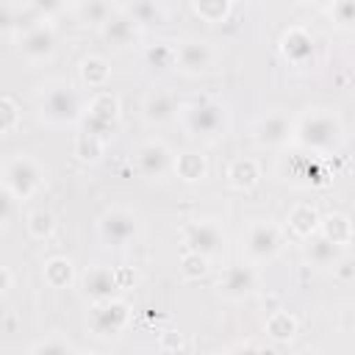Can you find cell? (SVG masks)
Returning a JSON list of instances; mask_svg holds the SVG:
<instances>
[{
	"label": "cell",
	"instance_id": "obj_38",
	"mask_svg": "<svg viewBox=\"0 0 355 355\" xmlns=\"http://www.w3.org/2000/svg\"><path fill=\"white\" fill-rule=\"evenodd\" d=\"M14 205H17V197L8 191L6 183H0V227L11 222V216H14Z\"/></svg>",
	"mask_w": 355,
	"mask_h": 355
},
{
	"label": "cell",
	"instance_id": "obj_41",
	"mask_svg": "<svg viewBox=\"0 0 355 355\" xmlns=\"http://www.w3.org/2000/svg\"><path fill=\"white\" fill-rule=\"evenodd\" d=\"M333 272H336V277L338 280H344V283H349L352 277H355V263L347 258V255H341L336 263H333Z\"/></svg>",
	"mask_w": 355,
	"mask_h": 355
},
{
	"label": "cell",
	"instance_id": "obj_4",
	"mask_svg": "<svg viewBox=\"0 0 355 355\" xmlns=\"http://www.w3.org/2000/svg\"><path fill=\"white\" fill-rule=\"evenodd\" d=\"M244 252L252 263H269L283 252V230L275 222H250L244 230Z\"/></svg>",
	"mask_w": 355,
	"mask_h": 355
},
{
	"label": "cell",
	"instance_id": "obj_12",
	"mask_svg": "<svg viewBox=\"0 0 355 355\" xmlns=\"http://www.w3.org/2000/svg\"><path fill=\"white\" fill-rule=\"evenodd\" d=\"M19 53L33 64L53 58V53H55V31L50 25H44V22L33 25L31 31H25L19 36Z\"/></svg>",
	"mask_w": 355,
	"mask_h": 355
},
{
	"label": "cell",
	"instance_id": "obj_37",
	"mask_svg": "<svg viewBox=\"0 0 355 355\" xmlns=\"http://www.w3.org/2000/svg\"><path fill=\"white\" fill-rule=\"evenodd\" d=\"M78 122H80V130H83V133H92V136H97V139H103V141H108L111 133H114V128H116V125H108V122L94 119L92 114H80Z\"/></svg>",
	"mask_w": 355,
	"mask_h": 355
},
{
	"label": "cell",
	"instance_id": "obj_21",
	"mask_svg": "<svg viewBox=\"0 0 355 355\" xmlns=\"http://www.w3.org/2000/svg\"><path fill=\"white\" fill-rule=\"evenodd\" d=\"M319 233L327 236L341 250H347L352 244V222H349L347 214H330V216L319 219Z\"/></svg>",
	"mask_w": 355,
	"mask_h": 355
},
{
	"label": "cell",
	"instance_id": "obj_2",
	"mask_svg": "<svg viewBox=\"0 0 355 355\" xmlns=\"http://www.w3.org/2000/svg\"><path fill=\"white\" fill-rule=\"evenodd\" d=\"M180 116H183V125L191 136H202V139L225 136L227 111L222 103H216L211 97H194L189 105L180 108Z\"/></svg>",
	"mask_w": 355,
	"mask_h": 355
},
{
	"label": "cell",
	"instance_id": "obj_39",
	"mask_svg": "<svg viewBox=\"0 0 355 355\" xmlns=\"http://www.w3.org/2000/svg\"><path fill=\"white\" fill-rule=\"evenodd\" d=\"M183 347H186V341H183V333H178V330H164L158 336V349L161 352H178Z\"/></svg>",
	"mask_w": 355,
	"mask_h": 355
},
{
	"label": "cell",
	"instance_id": "obj_42",
	"mask_svg": "<svg viewBox=\"0 0 355 355\" xmlns=\"http://www.w3.org/2000/svg\"><path fill=\"white\" fill-rule=\"evenodd\" d=\"M8 28H14V8L6 0H0V31H8Z\"/></svg>",
	"mask_w": 355,
	"mask_h": 355
},
{
	"label": "cell",
	"instance_id": "obj_19",
	"mask_svg": "<svg viewBox=\"0 0 355 355\" xmlns=\"http://www.w3.org/2000/svg\"><path fill=\"white\" fill-rule=\"evenodd\" d=\"M258 180H261L258 161H252V158H236V161H230V166H227V183L236 191H250V189L258 186Z\"/></svg>",
	"mask_w": 355,
	"mask_h": 355
},
{
	"label": "cell",
	"instance_id": "obj_18",
	"mask_svg": "<svg viewBox=\"0 0 355 355\" xmlns=\"http://www.w3.org/2000/svg\"><path fill=\"white\" fill-rule=\"evenodd\" d=\"M141 111H144V119H147V122L161 125V122H169V119L180 111V103L175 100L172 92H153V94L144 97Z\"/></svg>",
	"mask_w": 355,
	"mask_h": 355
},
{
	"label": "cell",
	"instance_id": "obj_29",
	"mask_svg": "<svg viewBox=\"0 0 355 355\" xmlns=\"http://www.w3.org/2000/svg\"><path fill=\"white\" fill-rule=\"evenodd\" d=\"M25 225H28L31 239H36V241H47V239L53 236V230H55V219H53V214H50V211H44V208L31 211Z\"/></svg>",
	"mask_w": 355,
	"mask_h": 355
},
{
	"label": "cell",
	"instance_id": "obj_7",
	"mask_svg": "<svg viewBox=\"0 0 355 355\" xmlns=\"http://www.w3.org/2000/svg\"><path fill=\"white\" fill-rule=\"evenodd\" d=\"M130 322V305L125 300H103V302H94L92 313H89V330L97 336V338H116Z\"/></svg>",
	"mask_w": 355,
	"mask_h": 355
},
{
	"label": "cell",
	"instance_id": "obj_15",
	"mask_svg": "<svg viewBox=\"0 0 355 355\" xmlns=\"http://www.w3.org/2000/svg\"><path fill=\"white\" fill-rule=\"evenodd\" d=\"M214 64V53L205 42H180L175 47V67L183 72V75H202L208 67Z\"/></svg>",
	"mask_w": 355,
	"mask_h": 355
},
{
	"label": "cell",
	"instance_id": "obj_23",
	"mask_svg": "<svg viewBox=\"0 0 355 355\" xmlns=\"http://www.w3.org/2000/svg\"><path fill=\"white\" fill-rule=\"evenodd\" d=\"M44 283L50 288H67L72 280H75V269H72V261L64 258V255H55L44 263Z\"/></svg>",
	"mask_w": 355,
	"mask_h": 355
},
{
	"label": "cell",
	"instance_id": "obj_3",
	"mask_svg": "<svg viewBox=\"0 0 355 355\" xmlns=\"http://www.w3.org/2000/svg\"><path fill=\"white\" fill-rule=\"evenodd\" d=\"M39 114L50 125H72L80 119V97L67 80L50 83L39 97Z\"/></svg>",
	"mask_w": 355,
	"mask_h": 355
},
{
	"label": "cell",
	"instance_id": "obj_6",
	"mask_svg": "<svg viewBox=\"0 0 355 355\" xmlns=\"http://www.w3.org/2000/svg\"><path fill=\"white\" fill-rule=\"evenodd\" d=\"M139 233V219L128 208H108L97 219V236L105 247H128Z\"/></svg>",
	"mask_w": 355,
	"mask_h": 355
},
{
	"label": "cell",
	"instance_id": "obj_11",
	"mask_svg": "<svg viewBox=\"0 0 355 355\" xmlns=\"http://www.w3.org/2000/svg\"><path fill=\"white\" fill-rule=\"evenodd\" d=\"M119 291V283H116V272L111 266H89L83 275H80V294L94 305V302H103V300H111L114 294Z\"/></svg>",
	"mask_w": 355,
	"mask_h": 355
},
{
	"label": "cell",
	"instance_id": "obj_9",
	"mask_svg": "<svg viewBox=\"0 0 355 355\" xmlns=\"http://www.w3.org/2000/svg\"><path fill=\"white\" fill-rule=\"evenodd\" d=\"M252 136L261 147H286L294 139V122L286 114L272 111V114H266L255 122Z\"/></svg>",
	"mask_w": 355,
	"mask_h": 355
},
{
	"label": "cell",
	"instance_id": "obj_27",
	"mask_svg": "<svg viewBox=\"0 0 355 355\" xmlns=\"http://www.w3.org/2000/svg\"><path fill=\"white\" fill-rule=\"evenodd\" d=\"M128 14L133 17V22L139 28H153V25H161L164 22V11H161V6L155 0H136L128 8Z\"/></svg>",
	"mask_w": 355,
	"mask_h": 355
},
{
	"label": "cell",
	"instance_id": "obj_8",
	"mask_svg": "<svg viewBox=\"0 0 355 355\" xmlns=\"http://www.w3.org/2000/svg\"><path fill=\"white\" fill-rule=\"evenodd\" d=\"M183 244L205 258H216L225 250V230L216 222H186L183 230Z\"/></svg>",
	"mask_w": 355,
	"mask_h": 355
},
{
	"label": "cell",
	"instance_id": "obj_22",
	"mask_svg": "<svg viewBox=\"0 0 355 355\" xmlns=\"http://www.w3.org/2000/svg\"><path fill=\"white\" fill-rule=\"evenodd\" d=\"M175 172H178V178L183 183H200L208 175V164H205V158L200 153L186 150V153H180L175 158Z\"/></svg>",
	"mask_w": 355,
	"mask_h": 355
},
{
	"label": "cell",
	"instance_id": "obj_31",
	"mask_svg": "<svg viewBox=\"0 0 355 355\" xmlns=\"http://www.w3.org/2000/svg\"><path fill=\"white\" fill-rule=\"evenodd\" d=\"M233 8V0H194V11L205 22H225Z\"/></svg>",
	"mask_w": 355,
	"mask_h": 355
},
{
	"label": "cell",
	"instance_id": "obj_45",
	"mask_svg": "<svg viewBox=\"0 0 355 355\" xmlns=\"http://www.w3.org/2000/svg\"><path fill=\"white\" fill-rule=\"evenodd\" d=\"M8 288H11V272H8L6 266H0V297H3Z\"/></svg>",
	"mask_w": 355,
	"mask_h": 355
},
{
	"label": "cell",
	"instance_id": "obj_40",
	"mask_svg": "<svg viewBox=\"0 0 355 355\" xmlns=\"http://www.w3.org/2000/svg\"><path fill=\"white\" fill-rule=\"evenodd\" d=\"M28 6H31L42 19H47V17H55V14L67 6V0H28Z\"/></svg>",
	"mask_w": 355,
	"mask_h": 355
},
{
	"label": "cell",
	"instance_id": "obj_28",
	"mask_svg": "<svg viewBox=\"0 0 355 355\" xmlns=\"http://www.w3.org/2000/svg\"><path fill=\"white\" fill-rule=\"evenodd\" d=\"M144 64L150 69H169L175 67V44L169 42H155L144 50Z\"/></svg>",
	"mask_w": 355,
	"mask_h": 355
},
{
	"label": "cell",
	"instance_id": "obj_26",
	"mask_svg": "<svg viewBox=\"0 0 355 355\" xmlns=\"http://www.w3.org/2000/svg\"><path fill=\"white\" fill-rule=\"evenodd\" d=\"M108 75H111V69H108V61H105V58H100V55H86V58L80 61V80H83L86 86L100 89V86L108 83Z\"/></svg>",
	"mask_w": 355,
	"mask_h": 355
},
{
	"label": "cell",
	"instance_id": "obj_10",
	"mask_svg": "<svg viewBox=\"0 0 355 355\" xmlns=\"http://www.w3.org/2000/svg\"><path fill=\"white\" fill-rule=\"evenodd\" d=\"M258 291V275L252 266H244V263H236V266H227L219 277V294L225 300H247Z\"/></svg>",
	"mask_w": 355,
	"mask_h": 355
},
{
	"label": "cell",
	"instance_id": "obj_44",
	"mask_svg": "<svg viewBox=\"0 0 355 355\" xmlns=\"http://www.w3.org/2000/svg\"><path fill=\"white\" fill-rule=\"evenodd\" d=\"M241 349H255V352H261V349H266V347H261V344H250V341H239V344L227 347V352H241Z\"/></svg>",
	"mask_w": 355,
	"mask_h": 355
},
{
	"label": "cell",
	"instance_id": "obj_33",
	"mask_svg": "<svg viewBox=\"0 0 355 355\" xmlns=\"http://www.w3.org/2000/svg\"><path fill=\"white\" fill-rule=\"evenodd\" d=\"M108 14H111V6L105 0H83L78 8L80 22H86V25H103Z\"/></svg>",
	"mask_w": 355,
	"mask_h": 355
},
{
	"label": "cell",
	"instance_id": "obj_34",
	"mask_svg": "<svg viewBox=\"0 0 355 355\" xmlns=\"http://www.w3.org/2000/svg\"><path fill=\"white\" fill-rule=\"evenodd\" d=\"M31 352H33V355H39V352H44V355H67V352H75V347H72L64 336L53 333L50 338H42V341L31 344Z\"/></svg>",
	"mask_w": 355,
	"mask_h": 355
},
{
	"label": "cell",
	"instance_id": "obj_24",
	"mask_svg": "<svg viewBox=\"0 0 355 355\" xmlns=\"http://www.w3.org/2000/svg\"><path fill=\"white\" fill-rule=\"evenodd\" d=\"M297 330H300V324L288 311H272V316L263 324V333L275 341H291L297 336Z\"/></svg>",
	"mask_w": 355,
	"mask_h": 355
},
{
	"label": "cell",
	"instance_id": "obj_16",
	"mask_svg": "<svg viewBox=\"0 0 355 355\" xmlns=\"http://www.w3.org/2000/svg\"><path fill=\"white\" fill-rule=\"evenodd\" d=\"M100 31H103L105 42H111L114 47H128L139 39V25L133 22V17L128 11H114L111 8V14L100 25Z\"/></svg>",
	"mask_w": 355,
	"mask_h": 355
},
{
	"label": "cell",
	"instance_id": "obj_25",
	"mask_svg": "<svg viewBox=\"0 0 355 355\" xmlns=\"http://www.w3.org/2000/svg\"><path fill=\"white\" fill-rule=\"evenodd\" d=\"M86 114H92L100 122L116 125V119H119V100H116V94H111V92L94 94L92 103H89V108H86Z\"/></svg>",
	"mask_w": 355,
	"mask_h": 355
},
{
	"label": "cell",
	"instance_id": "obj_17",
	"mask_svg": "<svg viewBox=\"0 0 355 355\" xmlns=\"http://www.w3.org/2000/svg\"><path fill=\"white\" fill-rule=\"evenodd\" d=\"M341 255H344V250L338 244H333L327 236H322L319 230L305 239V258L319 269H330Z\"/></svg>",
	"mask_w": 355,
	"mask_h": 355
},
{
	"label": "cell",
	"instance_id": "obj_20",
	"mask_svg": "<svg viewBox=\"0 0 355 355\" xmlns=\"http://www.w3.org/2000/svg\"><path fill=\"white\" fill-rule=\"evenodd\" d=\"M319 211L313 208V205H294L291 211H288V230L297 236V239H308V236H313L316 230H319Z\"/></svg>",
	"mask_w": 355,
	"mask_h": 355
},
{
	"label": "cell",
	"instance_id": "obj_36",
	"mask_svg": "<svg viewBox=\"0 0 355 355\" xmlns=\"http://www.w3.org/2000/svg\"><path fill=\"white\" fill-rule=\"evenodd\" d=\"M330 14H333V22L338 25V28H352V22H355V0H336L333 6H330Z\"/></svg>",
	"mask_w": 355,
	"mask_h": 355
},
{
	"label": "cell",
	"instance_id": "obj_14",
	"mask_svg": "<svg viewBox=\"0 0 355 355\" xmlns=\"http://www.w3.org/2000/svg\"><path fill=\"white\" fill-rule=\"evenodd\" d=\"M169 166H172V153L161 141L139 144V150H136V169H139V175H144L150 180H158V178H164L169 172Z\"/></svg>",
	"mask_w": 355,
	"mask_h": 355
},
{
	"label": "cell",
	"instance_id": "obj_43",
	"mask_svg": "<svg viewBox=\"0 0 355 355\" xmlns=\"http://www.w3.org/2000/svg\"><path fill=\"white\" fill-rule=\"evenodd\" d=\"M116 272V283L119 288H130V283H136V275H130L128 269H114Z\"/></svg>",
	"mask_w": 355,
	"mask_h": 355
},
{
	"label": "cell",
	"instance_id": "obj_13",
	"mask_svg": "<svg viewBox=\"0 0 355 355\" xmlns=\"http://www.w3.org/2000/svg\"><path fill=\"white\" fill-rule=\"evenodd\" d=\"M280 53L291 67H308L313 64V53H316L313 36L305 28H288L280 39Z\"/></svg>",
	"mask_w": 355,
	"mask_h": 355
},
{
	"label": "cell",
	"instance_id": "obj_1",
	"mask_svg": "<svg viewBox=\"0 0 355 355\" xmlns=\"http://www.w3.org/2000/svg\"><path fill=\"white\" fill-rule=\"evenodd\" d=\"M294 141L313 153H336L344 141V125L333 111L313 108L294 125Z\"/></svg>",
	"mask_w": 355,
	"mask_h": 355
},
{
	"label": "cell",
	"instance_id": "obj_35",
	"mask_svg": "<svg viewBox=\"0 0 355 355\" xmlns=\"http://www.w3.org/2000/svg\"><path fill=\"white\" fill-rule=\"evenodd\" d=\"M19 125V108L11 97H0V133H11Z\"/></svg>",
	"mask_w": 355,
	"mask_h": 355
},
{
	"label": "cell",
	"instance_id": "obj_30",
	"mask_svg": "<svg viewBox=\"0 0 355 355\" xmlns=\"http://www.w3.org/2000/svg\"><path fill=\"white\" fill-rule=\"evenodd\" d=\"M103 150H105V141H103V139H97V136H92V133H83V130L78 133V139H75V155H78L80 161L94 164V161H100Z\"/></svg>",
	"mask_w": 355,
	"mask_h": 355
},
{
	"label": "cell",
	"instance_id": "obj_5",
	"mask_svg": "<svg viewBox=\"0 0 355 355\" xmlns=\"http://www.w3.org/2000/svg\"><path fill=\"white\" fill-rule=\"evenodd\" d=\"M3 183L8 186V191L17 197V200H28L33 197L42 183H44V172L42 166L28 158V155H14L6 166H3Z\"/></svg>",
	"mask_w": 355,
	"mask_h": 355
},
{
	"label": "cell",
	"instance_id": "obj_32",
	"mask_svg": "<svg viewBox=\"0 0 355 355\" xmlns=\"http://www.w3.org/2000/svg\"><path fill=\"white\" fill-rule=\"evenodd\" d=\"M208 261H211V258H205V255L189 250V252H183V258H180V275H183L186 280H200V277L208 275Z\"/></svg>",
	"mask_w": 355,
	"mask_h": 355
},
{
	"label": "cell",
	"instance_id": "obj_46",
	"mask_svg": "<svg viewBox=\"0 0 355 355\" xmlns=\"http://www.w3.org/2000/svg\"><path fill=\"white\" fill-rule=\"evenodd\" d=\"M313 3H316V6H319V8H330V6H333V3H336V0H313Z\"/></svg>",
	"mask_w": 355,
	"mask_h": 355
}]
</instances>
